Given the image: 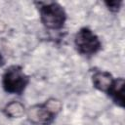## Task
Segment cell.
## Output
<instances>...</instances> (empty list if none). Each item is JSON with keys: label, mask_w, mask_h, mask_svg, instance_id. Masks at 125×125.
Wrapping results in <instances>:
<instances>
[{"label": "cell", "mask_w": 125, "mask_h": 125, "mask_svg": "<svg viewBox=\"0 0 125 125\" xmlns=\"http://www.w3.org/2000/svg\"><path fill=\"white\" fill-rule=\"evenodd\" d=\"M74 45L77 52L85 57L97 54L102 48L100 38L89 27H82L76 32L74 36Z\"/></svg>", "instance_id": "obj_4"}, {"label": "cell", "mask_w": 125, "mask_h": 125, "mask_svg": "<svg viewBox=\"0 0 125 125\" xmlns=\"http://www.w3.org/2000/svg\"><path fill=\"white\" fill-rule=\"evenodd\" d=\"M3 65H5V59L3 58V56L0 52V67H2Z\"/></svg>", "instance_id": "obj_9"}, {"label": "cell", "mask_w": 125, "mask_h": 125, "mask_svg": "<svg viewBox=\"0 0 125 125\" xmlns=\"http://www.w3.org/2000/svg\"><path fill=\"white\" fill-rule=\"evenodd\" d=\"M104 5L106 6V8L112 12V13H117L122 5V1L119 0H111V1H104Z\"/></svg>", "instance_id": "obj_8"}, {"label": "cell", "mask_w": 125, "mask_h": 125, "mask_svg": "<svg viewBox=\"0 0 125 125\" xmlns=\"http://www.w3.org/2000/svg\"><path fill=\"white\" fill-rule=\"evenodd\" d=\"M29 83V76L22 67L17 64L10 65L3 73L2 86L6 93L21 95Z\"/></svg>", "instance_id": "obj_3"}, {"label": "cell", "mask_w": 125, "mask_h": 125, "mask_svg": "<svg viewBox=\"0 0 125 125\" xmlns=\"http://www.w3.org/2000/svg\"><path fill=\"white\" fill-rule=\"evenodd\" d=\"M114 77L112 76L111 73H109L108 71H104V70H98L96 72H94V74L92 75V83L93 86L101 91L104 92L107 95L108 91L110 90L113 82H114Z\"/></svg>", "instance_id": "obj_5"}, {"label": "cell", "mask_w": 125, "mask_h": 125, "mask_svg": "<svg viewBox=\"0 0 125 125\" xmlns=\"http://www.w3.org/2000/svg\"><path fill=\"white\" fill-rule=\"evenodd\" d=\"M124 85L125 81L123 77L116 78L114 79V82L107 93L114 104L122 108L124 107Z\"/></svg>", "instance_id": "obj_6"}, {"label": "cell", "mask_w": 125, "mask_h": 125, "mask_svg": "<svg viewBox=\"0 0 125 125\" xmlns=\"http://www.w3.org/2000/svg\"><path fill=\"white\" fill-rule=\"evenodd\" d=\"M62 109V104L56 98H50L43 104H36L25 111L27 119L34 125H51Z\"/></svg>", "instance_id": "obj_1"}, {"label": "cell", "mask_w": 125, "mask_h": 125, "mask_svg": "<svg viewBox=\"0 0 125 125\" xmlns=\"http://www.w3.org/2000/svg\"><path fill=\"white\" fill-rule=\"evenodd\" d=\"M25 111L26 109L23 104L19 101H12L8 103L4 107L5 115L10 118H21L25 113Z\"/></svg>", "instance_id": "obj_7"}, {"label": "cell", "mask_w": 125, "mask_h": 125, "mask_svg": "<svg viewBox=\"0 0 125 125\" xmlns=\"http://www.w3.org/2000/svg\"><path fill=\"white\" fill-rule=\"evenodd\" d=\"M40 21L43 25L51 30L62 29L66 21V13L58 2H39Z\"/></svg>", "instance_id": "obj_2"}]
</instances>
